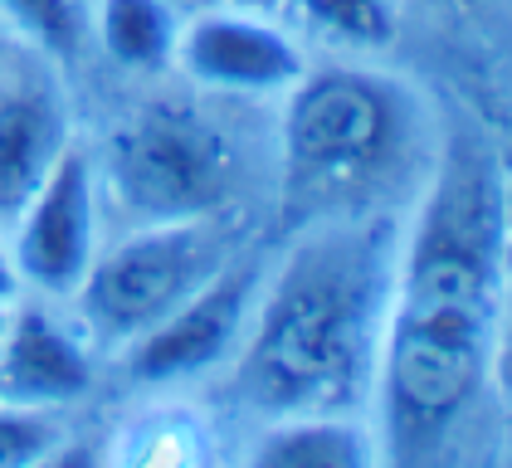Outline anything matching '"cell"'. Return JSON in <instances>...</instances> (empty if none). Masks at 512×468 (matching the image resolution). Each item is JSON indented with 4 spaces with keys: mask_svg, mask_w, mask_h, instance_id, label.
I'll list each match as a JSON object with an SVG mask.
<instances>
[{
    "mask_svg": "<svg viewBox=\"0 0 512 468\" xmlns=\"http://www.w3.org/2000/svg\"><path fill=\"white\" fill-rule=\"evenodd\" d=\"M503 454H508V464H512V400H508V449Z\"/></svg>",
    "mask_w": 512,
    "mask_h": 468,
    "instance_id": "obj_21",
    "label": "cell"
},
{
    "mask_svg": "<svg viewBox=\"0 0 512 468\" xmlns=\"http://www.w3.org/2000/svg\"><path fill=\"white\" fill-rule=\"evenodd\" d=\"M93 35L127 74H161L176 64L181 20L171 0H98Z\"/></svg>",
    "mask_w": 512,
    "mask_h": 468,
    "instance_id": "obj_11",
    "label": "cell"
},
{
    "mask_svg": "<svg viewBox=\"0 0 512 468\" xmlns=\"http://www.w3.org/2000/svg\"><path fill=\"white\" fill-rule=\"evenodd\" d=\"M449 5H473V0H449Z\"/></svg>",
    "mask_w": 512,
    "mask_h": 468,
    "instance_id": "obj_23",
    "label": "cell"
},
{
    "mask_svg": "<svg viewBox=\"0 0 512 468\" xmlns=\"http://www.w3.org/2000/svg\"><path fill=\"white\" fill-rule=\"evenodd\" d=\"M171 69H181L196 88L210 93L264 98V93H288L308 74V54L298 35L274 25L264 10L215 5L181 25Z\"/></svg>",
    "mask_w": 512,
    "mask_h": 468,
    "instance_id": "obj_8",
    "label": "cell"
},
{
    "mask_svg": "<svg viewBox=\"0 0 512 468\" xmlns=\"http://www.w3.org/2000/svg\"><path fill=\"white\" fill-rule=\"evenodd\" d=\"M259 288H264V264L254 254L244 259L235 254L205 288H196L176 312H166L152 332L122 347L127 376L142 386H176L235 361L259 303Z\"/></svg>",
    "mask_w": 512,
    "mask_h": 468,
    "instance_id": "obj_6",
    "label": "cell"
},
{
    "mask_svg": "<svg viewBox=\"0 0 512 468\" xmlns=\"http://www.w3.org/2000/svg\"><path fill=\"white\" fill-rule=\"evenodd\" d=\"M98 195L127 225L225 215L239 186L235 142L186 98L137 103L93 156Z\"/></svg>",
    "mask_w": 512,
    "mask_h": 468,
    "instance_id": "obj_3",
    "label": "cell"
},
{
    "mask_svg": "<svg viewBox=\"0 0 512 468\" xmlns=\"http://www.w3.org/2000/svg\"><path fill=\"white\" fill-rule=\"evenodd\" d=\"M20 298V273H15V259H10V239L0 230V303H15Z\"/></svg>",
    "mask_w": 512,
    "mask_h": 468,
    "instance_id": "obj_17",
    "label": "cell"
},
{
    "mask_svg": "<svg viewBox=\"0 0 512 468\" xmlns=\"http://www.w3.org/2000/svg\"><path fill=\"white\" fill-rule=\"evenodd\" d=\"M278 156L288 225L381 215L430 176V108L405 78L366 64L308 69L288 88Z\"/></svg>",
    "mask_w": 512,
    "mask_h": 468,
    "instance_id": "obj_2",
    "label": "cell"
},
{
    "mask_svg": "<svg viewBox=\"0 0 512 468\" xmlns=\"http://www.w3.org/2000/svg\"><path fill=\"white\" fill-rule=\"evenodd\" d=\"M10 308H15V303H0V342H5V322H10Z\"/></svg>",
    "mask_w": 512,
    "mask_h": 468,
    "instance_id": "obj_20",
    "label": "cell"
},
{
    "mask_svg": "<svg viewBox=\"0 0 512 468\" xmlns=\"http://www.w3.org/2000/svg\"><path fill=\"white\" fill-rule=\"evenodd\" d=\"M400 230L381 215L317 220L264 273L249 332L235 351L239 405L259 415L361 410L386 337Z\"/></svg>",
    "mask_w": 512,
    "mask_h": 468,
    "instance_id": "obj_1",
    "label": "cell"
},
{
    "mask_svg": "<svg viewBox=\"0 0 512 468\" xmlns=\"http://www.w3.org/2000/svg\"><path fill=\"white\" fill-rule=\"evenodd\" d=\"M5 44H10V35H5V25H0V54H5Z\"/></svg>",
    "mask_w": 512,
    "mask_h": 468,
    "instance_id": "obj_22",
    "label": "cell"
},
{
    "mask_svg": "<svg viewBox=\"0 0 512 468\" xmlns=\"http://www.w3.org/2000/svg\"><path fill=\"white\" fill-rule=\"evenodd\" d=\"M503 186H508V220H512V156H503Z\"/></svg>",
    "mask_w": 512,
    "mask_h": 468,
    "instance_id": "obj_18",
    "label": "cell"
},
{
    "mask_svg": "<svg viewBox=\"0 0 512 468\" xmlns=\"http://www.w3.org/2000/svg\"><path fill=\"white\" fill-rule=\"evenodd\" d=\"M98 361L79 322L49 312L44 303L10 308L0 342V400L25 410H69L93 390Z\"/></svg>",
    "mask_w": 512,
    "mask_h": 468,
    "instance_id": "obj_9",
    "label": "cell"
},
{
    "mask_svg": "<svg viewBox=\"0 0 512 468\" xmlns=\"http://www.w3.org/2000/svg\"><path fill=\"white\" fill-rule=\"evenodd\" d=\"M230 5H249V10H274L278 0H230Z\"/></svg>",
    "mask_w": 512,
    "mask_h": 468,
    "instance_id": "obj_19",
    "label": "cell"
},
{
    "mask_svg": "<svg viewBox=\"0 0 512 468\" xmlns=\"http://www.w3.org/2000/svg\"><path fill=\"white\" fill-rule=\"evenodd\" d=\"M288 15L332 49L371 54L395 35V0H283Z\"/></svg>",
    "mask_w": 512,
    "mask_h": 468,
    "instance_id": "obj_12",
    "label": "cell"
},
{
    "mask_svg": "<svg viewBox=\"0 0 512 468\" xmlns=\"http://www.w3.org/2000/svg\"><path fill=\"white\" fill-rule=\"evenodd\" d=\"M64 425L54 410H25L0 400V468H30L59 459Z\"/></svg>",
    "mask_w": 512,
    "mask_h": 468,
    "instance_id": "obj_15",
    "label": "cell"
},
{
    "mask_svg": "<svg viewBox=\"0 0 512 468\" xmlns=\"http://www.w3.org/2000/svg\"><path fill=\"white\" fill-rule=\"evenodd\" d=\"M74 147V103L59 64L10 39L0 54V230Z\"/></svg>",
    "mask_w": 512,
    "mask_h": 468,
    "instance_id": "obj_7",
    "label": "cell"
},
{
    "mask_svg": "<svg viewBox=\"0 0 512 468\" xmlns=\"http://www.w3.org/2000/svg\"><path fill=\"white\" fill-rule=\"evenodd\" d=\"M5 239L20 273V293H35L40 303H69L79 293L103 249L98 171L79 142L44 176V186L25 200V210L5 225Z\"/></svg>",
    "mask_w": 512,
    "mask_h": 468,
    "instance_id": "obj_5",
    "label": "cell"
},
{
    "mask_svg": "<svg viewBox=\"0 0 512 468\" xmlns=\"http://www.w3.org/2000/svg\"><path fill=\"white\" fill-rule=\"evenodd\" d=\"M239 254V234L225 215L127 225L122 239L103 244L88 278L79 283L74 322L93 347H127L176 312L196 288Z\"/></svg>",
    "mask_w": 512,
    "mask_h": 468,
    "instance_id": "obj_4",
    "label": "cell"
},
{
    "mask_svg": "<svg viewBox=\"0 0 512 468\" xmlns=\"http://www.w3.org/2000/svg\"><path fill=\"white\" fill-rule=\"evenodd\" d=\"M118 459L132 464H191L205 459V425L186 420L181 410H152L147 420H137Z\"/></svg>",
    "mask_w": 512,
    "mask_h": 468,
    "instance_id": "obj_14",
    "label": "cell"
},
{
    "mask_svg": "<svg viewBox=\"0 0 512 468\" xmlns=\"http://www.w3.org/2000/svg\"><path fill=\"white\" fill-rule=\"evenodd\" d=\"M5 35L49 54L54 64H69L83 44V5L79 0H0Z\"/></svg>",
    "mask_w": 512,
    "mask_h": 468,
    "instance_id": "obj_13",
    "label": "cell"
},
{
    "mask_svg": "<svg viewBox=\"0 0 512 468\" xmlns=\"http://www.w3.org/2000/svg\"><path fill=\"white\" fill-rule=\"evenodd\" d=\"M488 386L512 400V234L503 244V269L493 293V327H488Z\"/></svg>",
    "mask_w": 512,
    "mask_h": 468,
    "instance_id": "obj_16",
    "label": "cell"
},
{
    "mask_svg": "<svg viewBox=\"0 0 512 468\" xmlns=\"http://www.w3.org/2000/svg\"><path fill=\"white\" fill-rule=\"evenodd\" d=\"M249 464L259 468H371L381 464L376 429L361 410H303L274 415L259 429Z\"/></svg>",
    "mask_w": 512,
    "mask_h": 468,
    "instance_id": "obj_10",
    "label": "cell"
}]
</instances>
